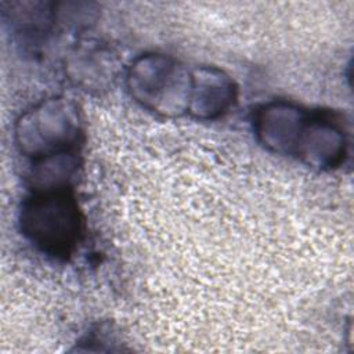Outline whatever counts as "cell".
<instances>
[{"mask_svg":"<svg viewBox=\"0 0 354 354\" xmlns=\"http://www.w3.org/2000/svg\"><path fill=\"white\" fill-rule=\"evenodd\" d=\"M83 223L73 187L29 189L18 210L24 238L57 260H68L73 254L82 239Z\"/></svg>","mask_w":354,"mask_h":354,"instance_id":"obj_1","label":"cell"},{"mask_svg":"<svg viewBox=\"0 0 354 354\" xmlns=\"http://www.w3.org/2000/svg\"><path fill=\"white\" fill-rule=\"evenodd\" d=\"M130 97L144 109L162 118L188 115L192 69L162 53L136 57L124 75Z\"/></svg>","mask_w":354,"mask_h":354,"instance_id":"obj_2","label":"cell"},{"mask_svg":"<svg viewBox=\"0 0 354 354\" xmlns=\"http://www.w3.org/2000/svg\"><path fill=\"white\" fill-rule=\"evenodd\" d=\"M83 138L80 111L72 100L58 95L25 109L14 126V142L32 160L65 152H79Z\"/></svg>","mask_w":354,"mask_h":354,"instance_id":"obj_3","label":"cell"},{"mask_svg":"<svg viewBox=\"0 0 354 354\" xmlns=\"http://www.w3.org/2000/svg\"><path fill=\"white\" fill-rule=\"evenodd\" d=\"M310 109L286 100H272L256 108L252 116L253 133L268 152L293 158Z\"/></svg>","mask_w":354,"mask_h":354,"instance_id":"obj_4","label":"cell"},{"mask_svg":"<svg viewBox=\"0 0 354 354\" xmlns=\"http://www.w3.org/2000/svg\"><path fill=\"white\" fill-rule=\"evenodd\" d=\"M347 147V134L337 116L326 111H310L295 159L317 170H332L344 162Z\"/></svg>","mask_w":354,"mask_h":354,"instance_id":"obj_5","label":"cell"},{"mask_svg":"<svg viewBox=\"0 0 354 354\" xmlns=\"http://www.w3.org/2000/svg\"><path fill=\"white\" fill-rule=\"evenodd\" d=\"M236 98L238 86L221 68L202 65L192 69L188 115L194 119H218L234 106Z\"/></svg>","mask_w":354,"mask_h":354,"instance_id":"obj_6","label":"cell"},{"mask_svg":"<svg viewBox=\"0 0 354 354\" xmlns=\"http://www.w3.org/2000/svg\"><path fill=\"white\" fill-rule=\"evenodd\" d=\"M79 167V152H65L32 160L28 176L29 189L72 187Z\"/></svg>","mask_w":354,"mask_h":354,"instance_id":"obj_7","label":"cell"}]
</instances>
